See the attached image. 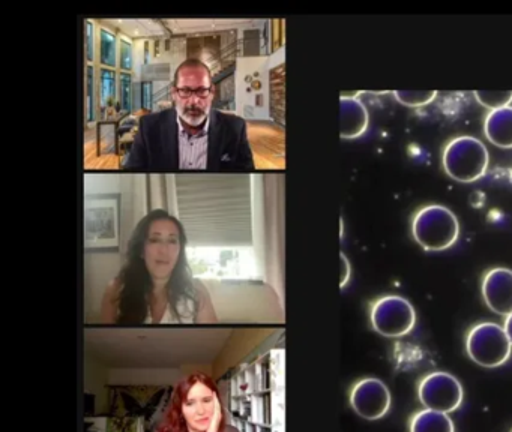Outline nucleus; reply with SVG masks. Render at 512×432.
<instances>
[{"mask_svg": "<svg viewBox=\"0 0 512 432\" xmlns=\"http://www.w3.org/2000/svg\"><path fill=\"white\" fill-rule=\"evenodd\" d=\"M412 234L416 243L425 251H445L457 242L460 222L448 207L430 204L413 216Z\"/></svg>", "mask_w": 512, "mask_h": 432, "instance_id": "obj_1", "label": "nucleus"}, {"mask_svg": "<svg viewBox=\"0 0 512 432\" xmlns=\"http://www.w3.org/2000/svg\"><path fill=\"white\" fill-rule=\"evenodd\" d=\"M487 147L478 138L470 135L452 138L442 153V164L446 174L460 183H472L487 173Z\"/></svg>", "mask_w": 512, "mask_h": 432, "instance_id": "obj_2", "label": "nucleus"}, {"mask_svg": "<svg viewBox=\"0 0 512 432\" xmlns=\"http://www.w3.org/2000/svg\"><path fill=\"white\" fill-rule=\"evenodd\" d=\"M512 344L503 326L491 321L475 324L466 335V353L476 365L497 368L508 362Z\"/></svg>", "mask_w": 512, "mask_h": 432, "instance_id": "obj_3", "label": "nucleus"}, {"mask_svg": "<svg viewBox=\"0 0 512 432\" xmlns=\"http://www.w3.org/2000/svg\"><path fill=\"white\" fill-rule=\"evenodd\" d=\"M371 326L385 338H401L415 327L416 312L412 303L401 296L389 294L373 303Z\"/></svg>", "mask_w": 512, "mask_h": 432, "instance_id": "obj_4", "label": "nucleus"}, {"mask_svg": "<svg viewBox=\"0 0 512 432\" xmlns=\"http://www.w3.org/2000/svg\"><path fill=\"white\" fill-rule=\"evenodd\" d=\"M463 396V386L449 372H431L418 384L419 401L428 410L452 413L463 404Z\"/></svg>", "mask_w": 512, "mask_h": 432, "instance_id": "obj_5", "label": "nucleus"}, {"mask_svg": "<svg viewBox=\"0 0 512 432\" xmlns=\"http://www.w3.org/2000/svg\"><path fill=\"white\" fill-rule=\"evenodd\" d=\"M350 405L362 419L379 420L391 408V392L379 378H362L350 390Z\"/></svg>", "mask_w": 512, "mask_h": 432, "instance_id": "obj_6", "label": "nucleus"}, {"mask_svg": "<svg viewBox=\"0 0 512 432\" xmlns=\"http://www.w3.org/2000/svg\"><path fill=\"white\" fill-rule=\"evenodd\" d=\"M482 297L491 311L508 317L512 314V270L494 267L482 279Z\"/></svg>", "mask_w": 512, "mask_h": 432, "instance_id": "obj_7", "label": "nucleus"}, {"mask_svg": "<svg viewBox=\"0 0 512 432\" xmlns=\"http://www.w3.org/2000/svg\"><path fill=\"white\" fill-rule=\"evenodd\" d=\"M368 110L358 98L340 101V134L343 138H358L367 131Z\"/></svg>", "mask_w": 512, "mask_h": 432, "instance_id": "obj_8", "label": "nucleus"}, {"mask_svg": "<svg viewBox=\"0 0 512 432\" xmlns=\"http://www.w3.org/2000/svg\"><path fill=\"white\" fill-rule=\"evenodd\" d=\"M484 134L487 140L500 149H512V107L490 111L485 116Z\"/></svg>", "mask_w": 512, "mask_h": 432, "instance_id": "obj_9", "label": "nucleus"}, {"mask_svg": "<svg viewBox=\"0 0 512 432\" xmlns=\"http://www.w3.org/2000/svg\"><path fill=\"white\" fill-rule=\"evenodd\" d=\"M410 432H455L454 422L449 414L440 411L424 410L413 414L410 419Z\"/></svg>", "mask_w": 512, "mask_h": 432, "instance_id": "obj_10", "label": "nucleus"}, {"mask_svg": "<svg viewBox=\"0 0 512 432\" xmlns=\"http://www.w3.org/2000/svg\"><path fill=\"white\" fill-rule=\"evenodd\" d=\"M475 99L490 111L499 110L511 105L512 90H476Z\"/></svg>", "mask_w": 512, "mask_h": 432, "instance_id": "obj_11", "label": "nucleus"}, {"mask_svg": "<svg viewBox=\"0 0 512 432\" xmlns=\"http://www.w3.org/2000/svg\"><path fill=\"white\" fill-rule=\"evenodd\" d=\"M436 90H395L394 96L406 107H424L436 98Z\"/></svg>", "mask_w": 512, "mask_h": 432, "instance_id": "obj_12", "label": "nucleus"}, {"mask_svg": "<svg viewBox=\"0 0 512 432\" xmlns=\"http://www.w3.org/2000/svg\"><path fill=\"white\" fill-rule=\"evenodd\" d=\"M340 260H341L340 287L343 288L344 285H346L350 279V263H349V260H347L346 255H344V254L340 255Z\"/></svg>", "mask_w": 512, "mask_h": 432, "instance_id": "obj_13", "label": "nucleus"}, {"mask_svg": "<svg viewBox=\"0 0 512 432\" xmlns=\"http://www.w3.org/2000/svg\"><path fill=\"white\" fill-rule=\"evenodd\" d=\"M503 329H505L506 335H508L509 341H511L512 344V314L505 318Z\"/></svg>", "mask_w": 512, "mask_h": 432, "instance_id": "obj_14", "label": "nucleus"}]
</instances>
